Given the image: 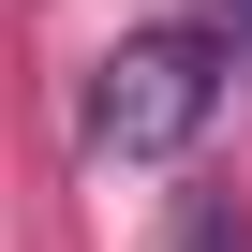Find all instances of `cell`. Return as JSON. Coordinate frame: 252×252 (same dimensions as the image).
<instances>
[{
	"label": "cell",
	"mask_w": 252,
	"mask_h": 252,
	"mask_svg": "<svg viewBox=\"0 0 252 252\" xmlns=\"http://www.w3.org/2000/svg\"><path fill=\"white\" fill-rule=\"evenodd\" d=\"M222 74H237V45L222 30H119L104 60H89V149H119V163H178L208 119H222Z\"/></svg>",
	"instance_id": "cell-1"
},
{
	"label": "cell",
	"mask_w": 252,
	"mask_h": 252,
	"mask_svg": "<svg viewBox=\"0 0 252 252\" xmlns=\"http://www.w3.org/2000/svg\"><path fill=\"white\" fill-rule=\"evenodd\" d=\"M178 252H237V237H222V222H193V237H178Z\"/></svg>",
	"instance_id": "cell-2"
},
{
	"label": "cell",
	"mask_w": 252,
	"mask_h": 252,
	"mask_svg": "<svg viewBox=\"0 0 252 252\" xmlns=\"http://www.w3.org/2000/svg\"><path fill=\"white\" fill-rule=\"evenodd\" d=\"M222 15H237V60H252V0H222Z\"/></svg>",
	"instance_id": "cell-3"
}]
</instances>
